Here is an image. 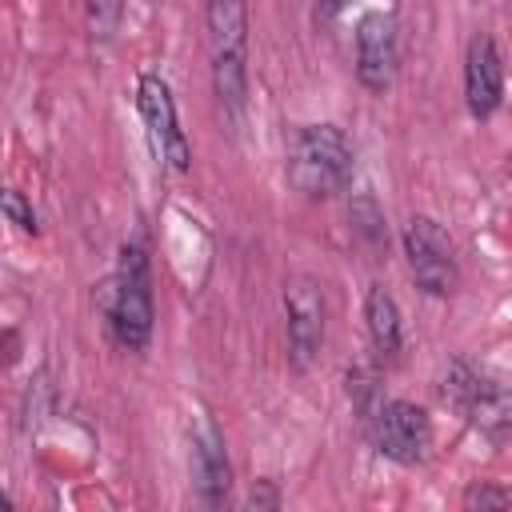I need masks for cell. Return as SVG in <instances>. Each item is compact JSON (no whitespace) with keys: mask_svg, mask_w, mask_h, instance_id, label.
<instances>
[{"mask_svg":"<svg viewBox=\"0 0 512 512\" xmlns=\"http://www.w3.org/2000/svg\"><path fill=\"white\" fill-rule=\"evenodd\" d=\"M364 320H368V340H372L376 356H396L404 344V324H400V304L384 284H368Z\"/></svg>","mask_w":512,"mask_h":512,"instance_id":"12","label":"cell"},{"mask_svg":"<svg viewBox=\"0 0 512 512\" xmlns=\"http://www.w3.org/2000/svg\"><path fill=\"white\" fill-rule=\"evenodd\" d=\"M284 332H288V360L292 368H312L324 344V288L316 276H288L284 280Z\"/></svg>","mask_w":512,"mask_h":512,"instance_id":"8","label":"cell"},{"mask_svg":"<svg viewBox=\"0 0 512 512\" xmlns=\"http://www.w3.org/2000/svg\"><path fill=\"white\" fill-rule=\"evenodd\" d=\"M444 400H452L480 436H488L492 444L508 440L512 428V400L508 388L492 376H484L480 368H472L468 360H452L444 368Z\"/></svg>","mask_w":512,"mask_h":512,"instance_id":"4","label":"cell"},{"mask_svg":"<svg viewBox=\"0 0 512 512\" xmlns=\"http://www.w3.org/2000/svg\"><path fill=\"white\" fill-rule=\"evenodd\" d=\"M460 504L464 508H508L512 504V492L500 488V484H492V480H476V484H468V492H464Z\"/></svg>","mask_w":512,"mask_h":512,"instance_id":"16","label":"cell"},{"mask_svg":"<svg viewBox=\"0 0 512 512\" xmlns=\"http://www.w3.org/2000/svg\"><path fill=\"white\" fill-rule=\"evenodd\" d=\"M88 8V28L96 40H112L116 28H120V16H124V0H84Z\"/></svg>","mask_w":512,"mask_h":512,"instance_id":"15","label":"cell"},{"mask_svg":"<svg viewBox=\"0 0 512 512\" xmlns=\"http://www.w3.org/2000/svg\"><path fill=\"white\" fill-rule=\"evenodd\" d=\"M396 60H400V36H396V16L376 8L364 12L356 24V76L368 92H384L396 80Z\"/></svg>","mask_w":512,"mask_h":512,"instance_id":"9","label":"cell"},{"mask_svg":"<svg viewBox=\"0 0 512 512\" xmlns=\"http://www.w3.org/2000/svg\"><path fill=\"white\" fill-rule=\"evenodd\" d=\"M288 184L308 200H328L352 184V144L336 124H304L288 140Z\"/></svg>","mask_w":512,"mask_h":512,"instance_id":"2","label":"cell"},{"mask_svg":"<svg viewBox=\"0 0 512 512\" xmlns=\"http://www.w3.org/2000/svg\"><path fill=\"white\" fill-rule=\"evenodd\" d=\"M192 488L208 508H220L232 492V464H228L224 436L204 412L192 424Z\"/></svg>","mask_w":512,"mask_h":512,"instance_id":"10","label":"cell"},{"mask_svg":"<svg viewBox=\"0 0 512 512\" xmlns=\"http://www.w3.org/2000/svg\"><path fill=\"white\" fill-rule=\"evenodd\" d=\"M248 508H280V492L272 480H256L248 492Z\"/></svg>","mask_w":512,"mask_h":512,"instance_id":"18","label":"cell"},{"mask_svg":"<svg viewBox=\"0 0 512 512\" xmlns=\"http://www.w3.org/2000/svg\"><path fill=\"white\" fill-rule=\"evenodd\" d=\"M100 308L108 316V328L116 336L120 348L128 352H144L152 340V276H148V252L140 240H128L120 248V264L116 272L104 280L100 292Z\"/></svg>","mask_w":512,"mask_h":512,"instance_id":"1","label":"cell"},{"mask_svg":"<svg viewBox=\"0 0 512 512\" xmlns=\"http://www.w3.org/2000/svg\"><path fill=\"white\" fill-rule=\"evenodd\" d=\"M404 256H408V268H412V280L420 292H428V296L456 292V284H460L456 248L432 216H412L404 224Z\"/></svg>","mask_w":512,"mask_h":512,"instance_id":"5","label":"cell"},{"mask_svg":"<svg viewBox=\"0 0 512 512\" xmlns=\"http://www.w3.org/2000/svg\"><path fill=\"white\" fill-rule=\"evenodd\" d=\"M0 212H4L20 232H36V228H40L32 204H28L24 192H16V188H0Z\"/></svg>","mask_w":512,"mask_h":512,"instance_id":"17","label":"cell"},{"mask_svg":"<svg viewBox=\"0 0 512 512\" xmlns=\"http://www.w3.org/2000/svg\"><path fill=\"white\" fill-rule=\"evenodd\" d=\"M316 4H320V8H324V12H328V16H332V12H340V8H344V4H348V0H316Z\"/></svg>","mask_w":512,"mask_h":512,"instance_id":"19","label":"cell"},{"mask_svg":"<svg viewBox=\"0 0 512 512\" xmlns=\"http://www.w3.org/2000/svg\"><path fill=\"white\" fill-rule=\"evenodd\" d=\"M208 48H212V92L236 120L248 104V16L244 0H208Z\"/></svg>","mask_w":512,"mask_h":512,"instance_id":"3","label":"cell"},{"mask_svg":"<svg viewBox=\"0 0 512 512\" xmlns=\"http://www.w3.org/2000/svg\"><path fill=\"white\" fill-rule=\"evenodd\" d=\"M344 384H348V400L356 404L360 420H368V416L380 408V400H384V388H380V372H376V364H368V360L352 364V368H348V376H344Z\"/></svg>","mask_w":512,"mask_h":512,"instance_id":"14","label":"cell"},{"mask_svg":"<svg viewBox=\"0 0 512 512\" xmlns=\"http://www.w3.org/2000/svg\"><path fill=\"white\" fill-rule=\"evenodd\" d=\"M136 108H140V120L148 128V140H152L156 156L172 172H188L192 168V144L180 132L176 100H172V88H168V80L160 72H140V80H136Z\"/></svg>","mask_w":512,"mask_h":512,"instance_id":"6","label":"cell"},{"mask_svg":"<svg viewBox=\"0 0 512 512\" xmlns=\"http://www.w3.org/2000/svg\"><path fill=\"white\" fill-rule=\"evenodd\" d=\"M348 220H352V232H356L368 248H384V244H388V224H384V212H380V204H376L372 192H356V196H352Z\"/></svg>","mask_w":512,"mask_h":512,"instance_id":"13","label":"cell"},{"mask_svg":"<svg viewBox=\"0 0 512 512\" xmlns=\"http://www.w3.org/2000/svg\"><path fill=\"white\" fill-rule=\"evenodd\" d=\"M372 444L396 460V464H420L432 448V420L420 404L412 400H380V408L364 420Z\"/></svg>","mask_w":512,"mask_h":512,"instance_id":"7","label":"cell"},{"mask_svg":"<svg viewBox=\"0 0 512 512\" xmlns=\"http://www.w3.org/2000/svg\"><path fill=\"white\" fill-rule=\"evenodd\" d=\"M464 100L476 120H488L504 100V64L488 32H476L464 48Z\"/></svg>","mask_w":512,"mask_h":512,"instance_id":"11","label":"cell"}]
</instances>
